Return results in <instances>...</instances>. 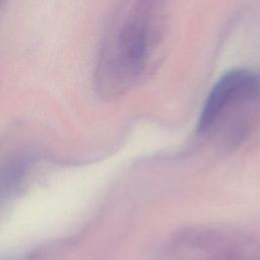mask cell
I'll return each instance as SVG.
<instances>
[{"label": "cell", "mask_w": 260, "mask_h": 260, "mask_svg": "<svg viewBox=\"0 0 260 260\" xmlns=\"http://www.w3.org/2000/svg\"><path fill=\"white\" fill-rule=\"evenodd\" d=\"M260 96V76L237 69L223 74L213 85L199 117L197 129L204 132L231 108Z\"/></svg>", "instance_id": "cell-1"}]
</instances>
